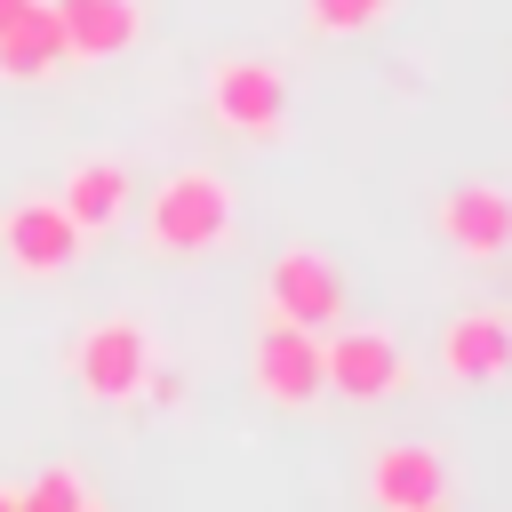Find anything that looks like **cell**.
Listing matches in <instances>:
<instances>
[{"label":"cell","mask_w":512,"mask_h":512,"mask_svg":"<svg viewBox=\"0 0 512 512\" xmlns=\"http://www.w3.org/2000/svg\"><path fill=\"white\" fill-rule=\"evenodd\" d=\"M232 184L216 168H176L160 192H152V216H144V240L152 256H216L232 240Z\"/></svg>","instance_id":"cell-1"},{"label":"cell","mask_w":512,"mask_h":512,"mask_svg":"<svg viewBox=\"0 0 512 512\" xmlns=\"http://www.w3.org/2000/svg\"><path fill=\"white\" fill-rule=\"evenodd\" d=\"M320 384L352 408H376V400H400L408 392V352L400 336L384 328H328L320 336Z\"/></svg>","instance_id":"cell-2"},{"label":"cell","mask_w":512,"mask_h":512,"mask_svg":"<svg viewBox=\"0 0 512 512\" xmlns=\"http://www.w3.org/2000/svg\"><path fill=\"white\" fill-rule=\"evenodd\" d=\"M208 112H216V128H232V136H248V144L280 136V128H288V80H280V64H264V56H224V64L208 72Z\"/></svg>","instance_id":"cell-3"},{"label":"cell","mask_w":512,"mask_h":512,"mask_svg":"<svg viewBox=\"0 0 512 512\" xmlns=\"http://www.w3.org/2000/svg\"><path fill=\"white\" fill-rule=\"evenodd\" d=\"M344 272H336V256H320V248H280L272 256V280H264V312L272 320H296V328H312V336H328V328H344Z\"/></svg>","instance_id":"cell-4"},{"label":"cell","mask_w":512,"mask_h":512,"mask_svg":"<svg viewBox=\"0 0 512 512\" xmlns=\"http://www.w3.org/2000/svg\"><path fill=\"white\" fill-rule=\"evenodd\" d=\"M152 336L136 328V320H96L80 344H72V384L88 392V400H104V408H120V400H136L144 392V376H152Z\"/></svg>","instance_id":"cell-5"},{"label":"cell","mask_w":512,"mask_h":512,"mask_svg":"<svg viewBox=\"0 0 512 512\" xmlns=\"http://www.w3.org/2000/svg\"><path fill=\"white\" fill-rule=\"evenodd\" d=\"M248 376H256V392H264L272 408H312V400L328 392V384H320V336L264 312L256 344H248Z\"/></svg>","instance_id":"cell-6"},{"label":"cell","mask_w":512,"mask_h":512,"mask_svg":"<svg viewBox=\"0 0 512 512\" xmlns=\"http://www.w3.org/2000/svg\"><path fill=\"white\" fill-rule=\"evenodd\" d=\"M80 248H88V232H80L56 200H16V208L0 216V256H8L24 280H56V272H72Z\"/></svg>","instance_id":"cell-7"},{"label":"cell","mask_w":512,"mask_h":512,"mask_svg":"<svg viewBox=\"0 0 512 512\" xmlns=\"http://www.w3.org/2000/svg\"><path fill=\"white\" fill-rule=\"evenodd\" d=\"M440 376H448V384H472V392L512 384V312H496V304L456 312V320L440 328Z\"/></svg>","instance_id":"cell-8"},{"label":"cell","mask_w":512,"mask_h":512,"mask_svg":"<svg viewBox=\"0 0 512 512\" xmlns=\"http://www.w3.org/2000/svg\"><path fill=\"white\" fill-rule=\"evenodd\" d=\"M368 496L376 512H424V504H448V456L432 440H392L368 456Z\"/></svg>","instance_id":"cell-9"},{"label":"cell","mask_w":512,"mask_h":512,"mask_svg":"<svg viewBox=\"0 0 512 512\" xmlns=\"http://www.w3.org/2000/svg\"><path fill=\"white\" fill-rule=\"evenodd\" d=\"M440 232H448L456 256L496 264L512 248V192H496V184H448L440 192Z\"/></svg>","instance_id":"cell-10"},{"label":"cell","mask_w":512,"mask_h":512,"mask_svg":"<svg viewBox=\"0 0 512 512\" xmlns=\"http://www.w3.org/2000/svg\"><path fill=\"white\" fill-rule=\"evenodd\" d=\"M48 8H56V32H64V56H80V64L136 48V32H144L136 0H48Z\"/></svg>","instance_id":"cell-11"},{"label":"cell","mask_w":512,"mask_h":512,"mask_svg":"<svg viewBox=\"0 0 512 512\" xmlns=\"http://www.w3.org/2000/svg\"><path fill=\"white\" fill-rule=\"evenodd\" d=\"M80 232H104V224H120V208H128V168L120 160H80V168H64V200H56Z\"/></svg>","instance_id":"cell-12"},{"label":"cell","mask_w":512,"mask_h":512,"mask_svg":"<svg viewBox=\"0 0 512 512\" xmlns=\"http://www.w3.org/2000/svg\"><path fill=\"white\" fill-rule=\"evenodd\" d=\"M0 72H8V80H48V72H64V32H56V8H48V0H40L24 24L0 32Z\"/></svg>","instance_id":"cell-13"},{"label":"cell","mask_w":512,"mask_h":512,"mask_svg":"<svg viewBox=\"0 0 512 512\" xmlns=\"http://www.w3.org/2000/svg\"><path fill=\"white\" fill-rule=\"evenodd\" d=\"M80 504H88V488L72 464H48L32 488H16V512H80Z\"/></svg>","instance_id":"cell-14"},{"label":"cell","mask_w":512,"mask_h":512,"mask_svg":"<svg viewBox=\"0 0 512 512\" xmlns=\"http://www.w3.org/2000/svg\"><path fill=\"white\" fill-rule=\"evenodd\" d=\"M384 16H392V0H304V24L312 32H368Z\"/></svg>","instance_id":"cell-15"},{"label":"cell","mask_w":512,"mask_h":512,"mask_svg":"<svg viewBox=\"0 0 512 512\" xmlns=\"http://www.w3.org/2000/svg\"><path fill=\"white\" fill-rule=\"evenodd\" d=\"M136 400H152V408H176V400H184V376L152 360V376H144V392H136Z\"/></svg>","instance_id":"cell-16"},{"label":"cell","mask_w":512,"mask_h":512,"mask_svg":"<svg viewBox=\"0 0 512 512\" xmlns=\"http://www.w3.org/2000/svg\"><path fill=\"white\" fill-rule=\"evenodd\" d=\"M32 8H40V0H0V32H8V24H24Z\"/></svg>","instance_id":"cell-17"},{"label":"cell","mask_w":512,"mask_h":512,"mask_svg":"<svg viewBox=\"0 0 512 512\" xmlns=\"http://www.w3.org/2000/svg\"><path fill=\"white\" fill-rule=\"evenodd\" d=\"M0 512H16V488H0Z\"/></svg>","instance_id":"cell-18"},{"label":"cell","mask_w":512,"mask_h":512,"mask_svg":"<svg viewBox=\"0 0 512 512\" xmlns=\"http://www.w3.org/2000/svg\"><path fill=\"white\" fill-rule=\"evenodd\" d=\"M80 512H96V504H80Z\"/></svg>","instance_id":"cell-19"},{"label":"cell","mask_w":512,"mask_h":512,"mask_svg":"<svg viewBox=\"0 0 512 512\" xmlns=\"http://www.w3.org/2000/svg\"><path fill=\"white\" fill-rule=\"evenodd\" d=\"M424 512H440V504H424Z\"/></svg>","instance_id":"cell-20"}]
</instances>
